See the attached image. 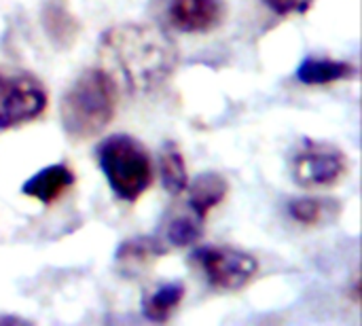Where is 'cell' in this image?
Wrapping results in <instances>:
<instances>
[{
	"label": "cell",
	"instance_id": "obj_1",
	"mask_svg": "<svg viewBox=\"0 0 362 326\" xmlns=\"http://www.w3.org/2000/svg\"><path fill=\"white\" fill-rule=\"evenodd\" d=\"M102 68L129 93H153L168 83L178 51L172 38L157 25L119 23L100 36Z\"/></svg>",
	"mask_w": 362,
	"mask_h": 326
},
{
	"label": "cell",
	"instance_id": "obj_2",
	"mask_svg": "<svg viewBox=\"0 0 362 326\" xmlns=\"http://www.w3.org/2000/svg\"><path fill=\"white\" fill-rule=\"evenodd\" d=\"M119 104V85L104 68H89L76 76L59 104V119L70 140L95 138L112 121Z\"/></svg>",
	"mask_w": 362,
	"mask_h": 326
},
{
	"label": "cell",
	"instance_id": "obj_3",
	"mask_svg": "<svg viewBox=\"0 0 362 326\" xmlns=\"http://www.w3.org/2000/svg\"><path fill=\"white\" fill-rule=\"evenodd\" d=\"M98 163L112 193L123 202H136L153 180L151 157L132 136L115 134L95 149Z\"/></svg>",
	"mask_w": 362,
	"mask_h": 326
},
{
	"label": "cell",
	"instance_id": "obj_4",
	"mask_svg": "<svg viewBox=\"0 0 362 326\" xmlns=\"http://www.w3.org/2000/svg\"><path fill=\"white\" fill-rule=\"evenodd\" d=\"M45 108V85L32 72L0 66V129H13L34 121Z\"/></svg>",
	"mask_w": 362,
	"mask_h": 326
},
{
	"label": "cell",
	"instance_id": "obj_5",
	"mask_svg": "<svg viewBox=\"0 0 362 326\" xmlns=\"http://www.w3.org/2000/svg\"><path fill=\"white\" fill-rule=\"evenodd\" d=\"M291 172L303 189H327L346 176L348 159L335 144L305 138L291 159Z\"/></svg>",
	"mask_w": 362,
	"mask_h": 326
},
{
	"label": "cell",
	"instance_id": "obj_6",
	"mask_svg": "<svg viewBox=\"0 0 362 326\" xmlns=\"http://www.w3.org/2000/svg\"><path fill=\"white\" fill-rule=\"evenodd\" d=\"M191 259L216 291H240L252 282L259 272V263L252 255L229 246H202Z\"/></svg>",
	"mask_w": 362,
	"mask_h": 326
},
{
	"label": "cell",
	"instance_id": "obj_7",
	"mask_svg": "<svg viewBox=\"0 0 362 326\" xmlns=\"http://www.w3.org/2000/svg\"><path fill=\"white\" fill-rule=\"evenodd\" d=\"M163 25L182 34H204L225 19L223 0H157L153 6Z\"/></svg>",
	"mask_w": 362,
	"mask_h": 326
},
{
	"label": "cell",
	"instance_id": "obj_8",
	"mask_svg": "<svg viewBox=\"0 0 362 326\" xmlns=\"http://www.w3.org/2000/svg\"><path fill=\"white\" fill-rule=\"evenodd\" d=\"M74 180L76 178L68 165L55 163V165H49V168L36 172L30 180H25L21 185V193L49 206V204L57 202L74 185Z\"/></svg>",
	"mask_w": 362,
	"mask_h": 326
},
{
	"label": "cell",
	"instance_id": "obj_9",
	"mask_svg": "<svg viewBox=\"0 0 362 326\" xmlns=\"http://www.w3.org/2000/svg\"><path fill=\"white\" fill-rule=\"evenodd\" d=\"M356 66L329 57H305L297 68V78L305 85H329L356 76Z\"/></svg>",
	"mask_w": 362,
	"mask_h": 326
},
{
	"label": "cell",
	"instance_id": "obj_10",
	"mask_svg": "<svg viewBox=\"0 0 362 326\" xmlns=\"http://www.w3.org/2000/svg\"><path fill=\"white\" fill-rule=\"evenodd\" d=\"M42 25L51 42L59 49H68L78 36V21L68 11L64 0H47L42 6Z\"/></svg>",
	"mask_w": 362,
	"mask_h": 326
},
{
	"label": "cell",
	"instance_id": "obj_11",
	"mask_svg": "<svg viewBox=\"0 0 362 326\" xmlns=\"http://www.w3.org/2000/svg\"><path fill=\"white\" fill-rule=\"evenodd\" d=\"M227 180L216 174V172H206V174H199L193 185L189 187V202H187V208H191L199 219L206 221V216L210 214L212 208H216L225 195H227Z\"/></svg>",
	"mask_w": 362,
	"mask_h": 326
},
{
	"label": "cell",
	"instance_id": "obj_12",
	"mask_svg": "<svg viewBox=\"0 0 362 326\" xmlns=\"http://www.w3.org/2000/svg\"><path fill=\"white\" fill-rule=\"evenodd\" d=\"M204 219H199L191 208L189 210H172L170 214H165L163 219V242L174 246V248H185L191 246L195 242H199V238L204 235Z\"/></svg>",
	"mask_w": 362,
	"mask_h": 326
},
{
	"label": "cell",
	"instance_id": "obj_13",
	"mask_svg": "<svg viewBox=\"0 0 362 326\" xmlns=\"http://www.w3.org/2000/svg\"><path fill=\"white\" fill-rule=\"evenodd\" d=\"M168 250L170 248L161 238H132L119 246L115 259L125 272H138L159 257L168 255Z\"/></svg>",
	"mask_w": 362,
	"mask_h": 326
},
{
	"label": "cell",
	"instance_id": "obj_14",
	"mask_svg": "<svg viewBox=\"0 0 362 326\" xmlns=\"http://www.w3.org/2000/svg\"><path fill=\"white\" fill-rule=\"evenodd\" d=\"M288 214L301 225H329L341 214V202L333 197H299L288 204Z\"/></svg>",
	"mask_w": 362,
	"mask_h": 326
},
{
	"label": "cell",
	"instance_id": "obj_15",
	"mask_svg": "<svg viewBox=\"0 0 362 326\" xmlns=\"http://www.w3.org/2000/svg\"><path fill=\"white\" fill-rule=\"evenodd\" d=\"M185 297L182 282H168L142 297V312L151 322H168Z\"/></svg>",
	"mask_w": 362,
	"mask_h": 326
},
{
	"label": "cell",
	"instance_id": "obj_16",
	"mask_svg": "<svg viewBox=\"0 0 362 326\" xmlns=\"http://www.w3.org/2000/svg\"><path fill=\"white\" fill-rule=\"evenodd\" d=\"M159 172H161L163 189L170 195H180L187 189V185H189L187 165H185L180 149L174 142H165L163 144L161 157H159Z\"/></svg>",
	"mask_w": 362,
	"mask_h": 326
},
{
	"label": "cell",
	"instance_id": "obj_17",
	"mask_svg": "<svg viewBox=\"0 0 362 326\" xmlns=\"http://www.w3.org/2000/svg\"><path fill=\"white\" fill-rule=\"evenodd\" d=\"M265 4L278 15H293L305 13L314 4V0H265Z\"/></svg>",
	"mask_w": 362,
	"mask_h": 326
},
{
	"label": "cell",
	"instance_id": "obj_18",
	"mask_svg": "<svg viewBox=\"0 0 362 326\" xmlns=\"http://www.w3.org/2000/svg\"><path fill=\"white\" fill-rule=\"evenodd\" d=\"M25 320L21 318H13V316H0V325H23Z\"/></svg>",
	"mask_w": 362,
	"mask_h": 326
}]
</instances>
